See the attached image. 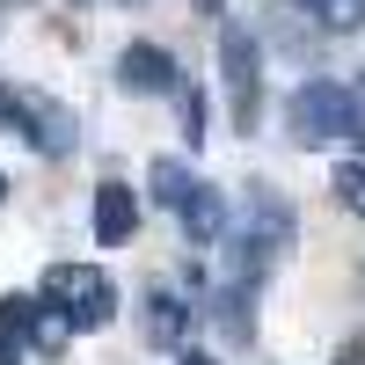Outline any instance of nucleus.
<instances>
[{
    "label": "nucleus",
    "instance_id": "obj_5",
    "mask_svg": "<svg viewBox=\"0 0 365 365\" xmlns=\"http://www.w3.org/2000/svg\"><path fill=\"white\" fill-rule=\"evenodd\" d=\"M117 88H125V96H175V51L132 37L117 51Z\"/></svg>",
    "mask_w": 365,
    "mask_h": 365
},
{
    "label": "nucleus",
    "instance_id": "obj_11",
    "mask_svg": "<svg viewBox=\"0 0 365 365\" xmlns=\"http://www.w3.org/2000/svg\"><path fill=\"white\" fill-rule=\"evenodd\" d=\"M249 299H256V292H241V285H227L220 299H212V322L227 329V344H249V336H256V307H249Z\"/></svg>",
    "mask_w": 365,
    "mask_h": 365
},
{
    "label": "nucleus",
    "instance_id": "obj_19",
    "mask_svg": "<svg viewBox=\"0 0 365 365\" xmlns=\"http://www.w3.org/2000/svg\"><path fill=\"white\" fill-rule=\"evenodd\" d=\"M0 205H8V175H0Z\"/></svg>",
    "mask_w": 365,
    "mask_h": 365
},
{
    "label": "nucleus",
    "instance_id": "obj_16",
    "mask_svg": "<svg viewBox=\"0 0 365 365\" xmlns=\"http://www.w3.org/2000/svg\"><path fill=\"white\" fill-rule=\"evenodd\" d=\"M175 365H220V358H212V351H190V344H182V351H175Z\"/></svg>",
    "mask_w": 365,
    "mask_h": 365
},
{
    "label": "nucleus",
    "instance_id": "obj_20",
    "mask_svg": "<svg viewBox=\"0 0 365 365\" xmlns=\"http://www.w3.org/2000/svg\"><path fill=\"white\" fill-rule=\"evenodd\" d=\"M358 103H365V81H358Z\"/></svg>",
    "mask_w": 365,
    "mask_h": 365
},
{
    "label": "nucleus",
    "instance_id": "obj_12",
    "mask_svg": "<svg viewBox=\"0 0 365 365\" xmlns=\"http://www.w3.org/2000/svg\"><path fill=\"white\" fill-rule=\"evenodd\" d=\"M307 15L329 37H351V29H365V0H307Z\"/></svg>",
    "mask_w": 365,
    "mask_h": 365
},
{
    "label": "nucleus",
    "instance_id": "obj_10",
    "mask_svg": "<svg viewBox=\"0 0 365 365\" xmlns=\"http://www.w3.org/2000/svg\"><path fill=\"white\" fill-rule=\"evenodd\" d=\"M197 182H205V175H197L190 161H175V154L146 161V190H154V197H161L168 212H182V205H190V190H197Z\"/></svg>",
    "mask_w": 365,
    "mask_h": 365
},
{
    "label": "nucleus",
    "instance_id": "obj_17",
    "mask_svg": "<svg viewBox=\"0 0 365 365\" xmlns=\"http://www.w3.org/2000/svg\"><path fill=\"white\" fill-rule=\"evenodd\" d=\"M0 365H22V344L15 336H0Z\"/></svg>",
    "mask_w": 365,
    "mask_h": 365
},
{
    "label": "nucleus",
    "instance_id": "obj_14",
    "mask_svg": "<svg viewBox=\"0 0 365 365\" xmlns=\"http://www.w3.org/2000/svg\"><path fill=\"white\" fill-rule=\"evenodd\" d=\"M175 117H182V139H190V154L205 146V96L197 88H175Z\"/></svg>",
    "mask_w": 365,
    "mask_h": 365
},
{
    "label": "nucleus",
    "instance_id": "obj_3",
    "mask_svg": "<svg viewBox=\"0 0 365 365\" xmlns=\"http://www.w3.org/2000/svg\"><path fill=\"white\" fill-rule=\"evenodd\" d=\"M37 299L73 329V336H96V329L117 322V285L103 278L96 263H51L44 285H37Z\"/></svg>",
    "mask_w": 365,
    "mask_h": 365
},
{
    "label": "nucleus",
    "instance_id": "obj_6",
    "mask_svg": "<svg viewBox=\"0 0 365 365\" xmlns=\"http://www.w3.org/2000/svg\"><path fill=\"white\" fill-rule=\"evenodd\" d=\"M88 227H96L103 249H125V241L139 234V197H132V182H96V212H88Z\"/></svg>",
    "mask_w": 365,
    "mask_h": 365
},
{
    "label": "nucleus",
    "instance_id": "obj_9",
    "mask_svg": "<svg viewBox=\"0 0 365 365\" xmlns=\"http://www.w3.org/2000/svg\"><path fill=\"white\" fill-rule=\"evenodd\" d=\"M73 139H81V125H73V117L58 110V103H37V110H29V146H37L44 161L73 154Z\"/></svg>",
    "mask_w": 365,
    "mask_h": 365
},
{
    "label": "nucleus",
    "instance_id": "obj_18",
    "mask_svg": "<svg viewBox=\"0 0 365 365\" xmlns=\"http://www.w3.org/2000/svg\"><path fill=\"white\" fill-rule=\"evenodd\" d=\"M190 8H197V15H227V0H190Z\"/></svg>",
    "mask_w": 365,
    "mask_h": 365
},
{
    "label": "nucleus",
    "instance_id": "obj_4",
    "mask_svg": "<svg viewBox=\"0 0 365 365\" xmlns=\"http://www.w3.org/2000/svg\"><path fill=\"white\" fill-rule=\"evenodd\" d=\"M220 81H227V96H234V125L249 132L256 110H263V44L241 22H220Z\"/></svg>",
    "mask_w": 365,
    "mask_h": 365
},
{
    "label": "nucleus",
    "instance_id": "obj_1",
    "mask_svg": "<svg viewBox=\"0 0 365 365\" xmlns=\"http://www.w3.org/2000/svg\"><path fill=\"white\" fill-rule=\"evenodd\" d=\"M285 249H292V205L270 190V182H249V212H241V227L227 234V285L256 292Z\"/></svg>",
    "mask_w": 365,
    "mask_h": 365
},
{
    "label": "nucleus",
    "instance_id": "obj_15",
    "mask_svg": "<svg viewBox=\"0 0 365 365\" xmlns=\"http://www.w3.org/2000/svg\"><path fill=\"white\" fill-rule=\"evenodd\" d=\"M29 110H37V96H15V88H0V132L29 139Z\"/></svg>",
    "mask_w": 365,
    "mask_h": 365
},
{
    "label": "nucleus",
    "instance_id": "obj_7",
    "mask_svg": "<svg viewBox=\"0 0 365 365\" xmlns=\"http://www.w3.org/2000/svg\"><path fill=\"white\" fill-rule=\"evenodd\" d=\"M175 220H182V241H190V249H212V241L227 234V205H220V190H212V182H197L190 205H182Z\"/></svg>",
    "mask_w": 365,
    "mask_h": 365
},
{
    "label": "nucleus",
    "instance_id": "obj_2",
    "mask_svg": "<svg viewBox=\"0 0 365 365\" xmlns=\"http://www.w3.org/2000/svg\"><path fill=\"white\" fill-rule=\"evenodd\" d=\"M285 132H292V146H336V139H358V132H365L358 88H344V81H299L292 103H285Z\"/></svg>",
    "mask_w": 365,
    "mask_h": 365
},
{
    "label": "nucleus",
    "instance_id": "obj_13",
    "mask_svg": "<svg viewBox=\"0 0 365 365\" xmlns=\"http://www.w3.org/2000/svg\"><path fill=\"white\" fill-rule=\"evenodd\" d=\"M329 190H336V205L351 212V220H365V154H358V161H336Z\"/></svg>",
    "mask_w": 365,
    "mask_h": 365
},
{
    "label": "nucleus",
    "instance_id": "obj_8",
    "mask_svg": "<svg viewBox=\"0 0 365 365\" xmlns=\"http://www.w3.org/2000/svg\"><path fill=\"white\" fill-rule=\"evenodd\" d=\"M182 329H190L182 292H175V285H154V292H146V336H154L161 351H182Z\"/></svg>",
    "mask_w": 365,
    "mask_h": 365
}]
</instances>
